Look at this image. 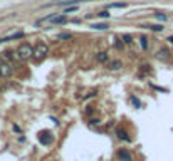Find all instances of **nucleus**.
Listing matches in <instances>:
<instances>
[{
    "label": "nucleus",
    "mask_w": 173,
    "mask_h": 161,
    "mask_svg": "<svg viewBox=\"0 0 173 161\" xmlns=\"http://www.w3.org/2000/svg\"><path fill=\"white\" fill-rule=\"evenodd\" d=\"M0 91H2V87H0Z\"/></svg>",
    "instance_id": "nucleus-25"
},
{
    "label": "nucleus",
    "mask_w": 173,
    "mask_h": 161,
    "mask_svg": "<svg viewBox=\"0 0 173 161\" xmlns=\"http://www.w3.org/2000/svg\"><path fill=\"white\" fill-rule=\"evenodd\" d=\"M57 39H72V34H69V32H64V34H59V35H57Z\"/></svg>",
    "instance_id": "nucleus-15"
},
{
    "label": "nucleus",
    "mask_w": 173,
    "mask_h": 161,
    "mask_svg": "<svg viewBox=\"0 0 173 161\" xmlns=\"http://www.w3.org/2000/svg\"><path fill=\"white\" fill-rule=\"evenodd\" d=\"M13 72V67L9 60L0 59V77H10Z\"/></svg>",
    "instance_id": "nucleus-3"
},
{
    "label": "nucleus",
    "mask_w": 173,
    "mask_h": 161,
    "mask_svg": "<svg viewBox=\"0 0 173 161\" xmlns=\"http://www.w3.org/2000/svg\"><path fill=\"white\" fill-rule=\"evenodd\" d=\"M4 55L7 57V59H12V57H13V52H12V51H5Z\"/></svg>",
    "instance_id": "nucleus-20"
},
{
    "label": "nucleus",
    "mask_w": 173,
    "mask_h": 161,
    "mask_svg": "<svg viewBox=\"0 0 173 161\" xmlns=\"http://www.w3.org/2000/svg\"><path fill=\"white\" fill-rule=\"evenodd\" d=\"M109 7H113V9H124L126 4H123V2H119V4H109Z\"/></svg>",
    "instance_id": "nucleus-13"
},
{
    "label": "nucleus",
    "mask_w": 173,
    "mask_h": 161,
    "mask_svg": "<svg viewBox=\"0 0 173 161\" xmlns=\"http://www.w3.org/2000/svg\"><path fill=\"white\" fill-rule=\"evenodd\" d=\"M49 54V47L46 45V44H37L35 45V49H32V57H35L37 60H42L46 55Z\"/></svg>",
    "instance_id": "nucleus-2"
},
{
    "label": "nucleus",
    "mask_w": 173,
    "mask_h": 161,
    "mask_svg": "<svg viewBox=\"0 0 173 161\" xmlns=\"http://www.w3.org/2000/svg\"><path fill=\"white\" fill-rule=\"evenodd\" d=\"M121 60H113V62H109V69L111 71H119L121 69Z\"/></svg>",
    "instance_id": "nucleus-8"
},
{
    "label": "nucleus",
    "mask_w": 173,
    "mask_h": 161,
    "mask_svg": "<svg viewBox=\"0 0 173 161\" xmlns=\"http://www.w3.org/2000/svg\"><path fill=\"white\" fill-rule=\"evenodd\" d=\"M123 40H124L126 44H130L131 42V37H130V35H123Z\"/></svg>",
    "instance_id": "nucleus-23"
},
{
    "label": "nucleus",
    "mask_w": 173,
    "mask_h": 161,
    "mask_svg": "<svg viewBox=\"0 0 173 161\" xmlns=\"http://www.w3.org/2000/svg\"><path fill=\"white\" fill-rule=\"evenodd\" d=\"M39 141L42 144H51L52 141H54V138L51 136V133H47V131H42L40 134H39Z\"/></svg>",
    "instance_id": "nucleus-4"
},
{
    "label": "nucleus",
    "mask_w": 173,
    "mask_h": 161,
    "mask_svg": "<svg viewBox=\"0 0 173 161\" xmlns=\"http://www.w3.org/2000/svg\"><path fill=\"white\" fill-rule=\"evenodd\" d=\"M47 20L54 22V24H66L67 19H66V15H51V17H47Z\"/></svg>",
    "instance_id": "nucleus-5"
},
{
    "label": "nucleus",
    "mask_w": 173,
    "mask_h": 161,
    "mask_svg": "<svg viewBox=\"0 0 173 161\" xmlns=\"http://www.w3.org/2000/svg\"><path fill=\"white\" fill-rule=\"evenodd\" d=\"M118 158H119V161H131V154L128 151H119Z\"/></svg>",
    "instance_id": "nucleus-7"
},
{
    "label": "nucleus",
    "mask_w": 173,
    "mask_h": 161,
    "mask_svg": "<svg viewBox=\"0 0 173 161\" xmlns=\"http://www.w3.org/2000/svg\"><path fill=\"white\" fill-rule=\"evenodd\" d=\"M151 30H155V32H160V30H163V27L161 25H148Z\"/></svg>",
    "instance_id": "nucleus-17"
},
{
    "label": "nucleus",
    "mask_w": 173,
    "mask_h": 161,
    "mask_svg": "<svg viewBox=\"0 0 173 161\" xmlns=\"http://www.w3.org/2000/svg\"><path fill=\"white\" fill-rule=\"evenodd\" d=\"M114 47H118V49H123V44L119 42V39H114Z\"/></svg>",
    "instance_id": "nucleus-21"
},
{
    "label": "nucleus",
    "mask_w": 173,
    "mask_h": 161,
    "mask_svg": "<svg viewBox=\"0 0 173 161\" xmlns=\"http://www.w3.org/2000/svg\"><path fill=\"white\" fill-rule=\"evenodd\" d=\"M96 59H97V62H106L108 60V54L106 52H97V55H96Z\"/></svg>",
    "instance_id": "nucleus-9"
},
{
    "label": "nucleus",
    "mask_w": 173,
    "mask_h": 161,
    "mask_svg": "<svg viewBox=\"0 0 173 161\" xmlns=\"http://www.w3.org/2000/svg\"><path fill=\"white\" fill-rule=\"evenodd\" d=\"M76 10H77V5H72V7H67V9H66V10H64V12H76Z\"/></svg>",
    "instance_id": "nucleus-19"
},
{
    "label": "nucleus",
    "mask_w": 173,
    "mask_h": 161,
    "mask_svg": "<svg viewBox=\"0 0 173 161\" xmlns=\"http://www.w3.org/2000/svg\"><path fill=\"white\" fill-rule=\"evenodd\" d=\"M22 37H24V32H15V34L9 35V37L0 39V42H7V40H13V39H22Z\"/></svg>",
    "instance_id": "nucleus-6"
},
{
    "label": "nucleus",
    "mask_w": 173,
    "mask_h": 161,
    "mask_svg": "<svg viewBox=\"0 0 173 161\" xmlns=\"http://www.w3.org/2000/svg\"><path fill=\"white\" fill-rule=\"evenodd\" d=\"M146 40H148L146 37H141V39H139V45L143 47V49H146V47H148V42H146Z\"/></svg>",
    "instance_id": "nucleus-14"
},
{
    "label": "nucleus",
    "mask_w": 173,
    "mask_h": 161,
    "mask_svg": "<svg viewBox=\"0 0 173 161\" xmlns=\"http://www.w3.org/2000/svg\"><path fill=\"white\" fill-rule=\"evenodd\" d=\"M109 25H106V24H94L93 25V29H96V30H106Z\"/></svg>",
    "instance_id": "nucleus-12"
},
{
    "label": "nucleus",
    "mask_w": 173,
    "mask_h": 161,
    "mask_svg": "<svg viewBox=\"0 0 173 161\" xmlns=\"http://www.w3.org/2000/svg\"><path fill=\"white\" fill-rule=\"evenodd\" d=\"M156 57H158V59H161V60H166V59H168V49H161L160 54L156 55Z\"/></svg>",
    "instance_id": "nucleus-11"
},
{
    "label": "nucleus",
    "mask_w": 173,
    "mask_h": 161,
    "mask_svg": "<svg viewBox=\"0 0 173 161\" xmlns=\"http://www.w3.org/2000/svg\"><path fill=\"white\" fill-rule=\"evenodd\" d=\"M118 138L123 139V141H130V136H128V133L124 131V129H119L118 131Z\"/></svg>",
    "instance_id": "nucleus-10"
},
{
    "label": "nucleus",
    "mask_w": 173,
    "mask_h": 161,
    "mask_svg": "<svg viewBox=\"0 0 173 161\" xmlns=\"http://www.w3.org/2000/svg\"><path fill=\"white\" fill-rule=\"evenodd\" d=\"M168 40H170V42H172V44H173V37H170V39H168Z\"/></svg>",
    "instance_id": "nucleus-24"
},
{
    "label": "nucleus",
    "mask_w": 173,
    "mask_h": 161,
    "mask_svg": "<svg viewBox=\"0 0 173 161\" xmlns=\"http://www.w3.org/2000/svg\"><path fill=\"white\" fill-rule=\"evenodd\" d=\"M32 49H34V47H30L29 44H22V45L17 49V57L22 59V60L32 59Z\"/></svg>",
    "instance_id": "nucleus-1"
},
{
    "label": "nucleus",
    "mask_w": 173,
    "mask_h": 161,
    "mask_svg": "<svg viewBox=\"0 0 173 161\" xmlns=\"http://www.w3.org/2000/svg\"><path fill=\"white\" fill-rule=\"evenodd\" d=\"M131 102H133V104H135L136 107H141V104H139V101H138V99L135 98V96H131Z\"/></svg>",
    "instance_id": "nucleus-18"
},
{
    "label": "nucleus",
    "mask_w": 173,
    "mask_h": 161,
    "mask_svg": "<svg viewBox=\"0 0 173 161\" xmlns=\"http://www.w3.org/2000/svg\"><path fill=\"white\" fill-rule=\"evenodd\" d=\"M97 15H99V17H109V13H108V12H106V10H104V12H99V13H97Z\"/></svg>",
    "instance_id": "nucleus-22"
},
{
    "label": "nucleus",
    "mask_w": 173,
    "mask_h": 161,
    "mask_svg": "<svg viewBox=\"0 0 173 161\" xmlns=\"http://www.w3.org/2000/svg\"><path fill=\"white\" fill-rule=\"evenodd\" d=\"M155 17H156V19H160V20H166V19H168L166 15H165V13H161V12H156V13H155Z\"/></svg>",
    "instance_id": "nucleus-16"
}]
</instances>
